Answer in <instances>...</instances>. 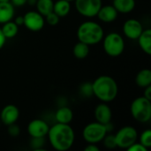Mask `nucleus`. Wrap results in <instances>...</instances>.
Masks as SVG:
<instances>
[{"instance_id":"nucleus-1","label":"nucleus","mask_w":151,"mask_h":151,"mask_svg":"<svg viewBox=\"0 0 151 151\" xmlns=\"http://www.w3.org/2000/svg\"><path fill=\"white\" fill-rule=\"evenodd\" d=\"M48 139L51 147L58 151L70 150L74 143L75 134L69 124L57 123L50 127Z\"/></svg>"},{"instance_id":"nucleus-2","label":"nucleus","mask_w":151,"mask_h":151,"mask_svg":"<svg viewBox=\"0 0 151 151\" xmlns=\"http://www.w3.org/2000/svg\"><path fill=\"white\" fill-rule=\"evenodd\" d=\"M93 95L104 103L113 101L119 92V87L116 81L108 75L99 76L92 83Z\"/></svg>"},{"instance_id":"nucleus-3","label":"nucleus","mask_w":151,"mask_h":151,"mask_svg":"<svg viewBox=\"0 0 151 151\" xmlns=\"http://www.w3.org/2000/svg\"><path fill=\"white\" fill-rule=\"evenodd\" d=\"M104 28L95 21H85L77 29V38L79 42L89 45L99 43L104 38Z\"/></svg>"},{"instance_id":"nucleus-4","label":"nucleus","mask_w":151,"mask_h":151,"mask_svg":"<svg viewBox=\"0 0 151 151\" xmlns=\"http://www.w3.org/2000/svg\"><path fill=\"white\" fill-rule=\"evenodd\" d=\"M133 118L140 123H147L151 119V101L140 96L135 98L130 107Z\"/></svg>"},{"instance_id":"nucleus-5","label":"nucleus","mask_w":151,"mask_h":151,"mask_svg":"<svg viewBox=\"0 0 151 151\" xmlns=\"http://www.w3.org/2000/svg\"><path fill=\"white\" fill-rule=\"evenodd\" d=\"M104 50L110 57H119L125 50V41L118 33H110L103 38Z\"/></svg>"},{"instance_id":"nucleus-6","label":"nucleus","mask_w":151,"mask_h":151,"mask_svg":"<svg viewBox=\"0 0 151 151\" xmlns=\"http://www.w3.org/2000/svg\"><path fill=\"white\" fill-rule=\"evenodd\" d=\"M107 134L108 133L105 125L97 121L88 124L82 131V136L85 142L93 144H96L102 142Z\"/></svg>"},{"instance_id":"nucleus-7","label":"nucleus","mask_w":151,"mask_h":151,"mask_svg":"<svg viewBox=\"0 0 151 151\" xmlns=\"http://www.w3.org/2000/svg\"><path fill=\"white\" fill-rule=\"evenodd\" d=\"M137 130L131 126H127L120 128L115 134V141L117 147L119 149L127 150L132 144L137 142Z\"/></svg>"},{"instance_id":"nucleus-8","label":"nucleus","mask_w":151,"mask_h":151,"mask_svg":"<svg viewBox=\"0 0 151 151\" xmlns=\"http://www.w3.org/2000/svg\"><path fill=\"white\" fill-rule=\"evenodd\" d=\"M77 12L87 18L96 16L102 7V0H74Z\"/></svg>"},{"instance_id":"nucleus-9","label":"nucleus","mask_w":151,"mask_h":151,"mask_svg":"<svg viewBox=\"0 0 151 151\" xmlns=\"http://www.w3.org/2000/svg\"><path fill=\"white\" fill-rule=\"evenodd\" d=\"M24 26L32 32H38L42 30L45 24L44 17L37 11L27 12L24 16Z\"/></svg>"},{"instance_id":"nucleus-10","label":"nucleus","mask_w":151,"mask_h":151,"mask_svg":"<svg viewBox=\"0 0 151 151\" xmlns=\"http://www.w3.org/2000/svg\"><path fill=\"white\" fill-rule=\"evenodd\" d=\"M50 127L46 121L36 119L27 125V133L32 138H44L49 132Z\"/></svg>"},{"instance_id":"nucleus-11","label":"nucleus","mask_w":151,"mask_h":151,"mask_svg":"<svg viewBox=\"0 0 151 151\" xmlns=\"http://www.w3.org/2000/svg\"><path fill=\"white\" fill-rule=\"evenodd\" d=\"M142 31L143 27L142 23L135 19H129L123 25V32L125 35L131 40H137Z\"/></svg>"},{"instance_id":"nucleus-12","label":"nucleus","mask_w":151,"mask_h":151,"mask_svg":"<svg viewBox=\"0 0 151 151\" xmlns=\"http://www.w3.org/2000/svg\"><path fill=\"white\" fill-rule=\"evenodd\" d=\"M19 118V108L13 104H8L3 108L0 113L1 121L5 126H10L17 122Z\"/></svg>"},{"instance_id":"nucleus-13","label":"nucleus","mask_w":151,"mask_h":151,"mask_svg":"<svg viewBox=\"0 0 151 151\" xmlns=\"http://www.w3.org/2000/svg\"><path fill=\"white\" fill-rule=\"evenodd\" d=\"M95 118L97 122L101 124H107L111 121L112 111L106 103L99 104L95 109Z\"/></svg>"},{"instance_id":"nucleus-14","label":"nucleus","mask_w":151,"mask_h":151,"mask_svg":"<svg viewBox=\"0 0 151 151\" xmlns=\"http://www.w3.org/2000/svg\"><path fill=\"white\" fill-rule=\"evenodd\" d=\"M118 13L119 12L113 5H102L96 16L101 21L104 23H110L114 21L118 18Z\"/></svg>"},{"instance_id":"nucleus-15","label":"nucleus","mask_w":151,"mask_h":151,"mask_svg":"<svg viewBox=\"0 0 151 151\" xmlns=\"http://www.w3.org/2000/svg\"><path fill=\"white\" fill-rule=\"evenodd\" d=\"M14 6L9 2H0V24L10 21L14 17Z\"/></svg>"},{"instance_id":"nucleus-16","label":"nucleus","mask_w":151,"mask_h":151,"mask_svg":"<svg viewBox=\"0 0 151 151\" xmlns=\"http://www.w3.org/2000/svg\"><path fill=\"white\" fill-rule=\"evenodd\" d=\"M140 48L148 55L151 54V29H143L140 36L137 38Z\"/></svg>"},{"instance_id":"nucleus-17","label":"nucleus","mask_w":151,"mask_h":151,"mask_svg":"<svg viewBox=\"0 0 151 151\" xmlns=\"http://www.w3.org/2000/svg\"><path fill=\"white\" fill-rule=\"evenodd\" d=\"M57 122L62 124H70L73 119V112L69 107H61L59 108L55 114Z\"/></svg>"},{"instance_id":"nucleus-18","label":"nucleus","mask_w":151,"mask_h":151,"mask_svg":"<svg viewBox=\"0 0 151 151\" xmlns=\"http://www.w3.org/2000/svg\"><path fill=\"white\" fill-rule=\"evenodd\" d=\"M112 5L115 7L118 12L129 13L135 7L134 0H113Z\"/></svg>"},{"instance_id":"nucleus-19","label":"nucleus","mask_w":151,"mask_h":151,"mask_svg":"<svg viewBox=\"0 0 151 151\" xmlns=\"http://www.w3.org/2000/svg\"><path fill=\"white\" fill-rule=\"evenodd\" d=\"M71 11V4L67 0H58L54 2L53 12L60 18L65 17Z\"/></svg>"},{"instance_id":"nucleus-20","label":"nucleus","mask_w":151,"mask_h":151,"mask_svg":"<svg viewBox=\"0 0 151 151\" xmlns=\"http://www.w3.org/2000/svg\"><path fill=\"white\" fill-rule=\"evenodd\" d=\"M135 83L140 88H146L151 85V71L150 69H142L141 70L136 77H135Z\"/></svg>"},{"instance_id":"nucleus-21","label":"nucleus","mask_w":151,"mask_h":151,"mask_svg":"<svg viewBox=\"0 0 151 151\" xmlns=\"http://www.w3.org/2000/svg\"><path fill=\"white\" fill-rule=\"evenodd\" d=\"M1 30L6 39H11L17 35L19 32V26L14 21L10 20L4 23L3 27H1Z\"/></svg>"},{"instance_id":"nucleus-22","label":"nucleus","mask_w":151,"mask_h":151,"mask_svg":"<svg viewBox=\"0 0 151 151\" xmlns=\"http://www.w3.org/2000/svg\"><path fill=\"white\" fill-rule=\"evenodd\" d=\"M53 0H36L35 6L36 10L39 13H41L43 17L46 16L48 13L53 12Z\"/></svg>"},{"instance_id":"nucleus-23","label":"nucleus","mask_w":151,"mask_h":151,"mask_svg":"<svg viewBox=\"0 0 151 151\" xmlns=\"http://www.w3.org/2000/svg\"><path fill=\"white\" fill-rule=\"evenodd\" d=\"M73 53L76 58L84 59L89 54V46L84 42H78L73 49Z\"/></svg>"},{"instance_id":"nucleus-24","label":"nucleus","mask_w":151,"mask_h":151,"mask_svg":"<svg viewBox=\"0 0 151 151\" xmlns=\"http://www.w3.org/2000/svg\"><path fill=\"white\" fill-rule=\"evenodd\" d=\"M140 143L143 145L146 149H150L151 147V131L150 129L145 130L142 133L140 136Z\"/></svg>"},{"instance_id":"nucleus-25","label":"nucleus","mask_w":151,"mask_h":151,"mask_svg":"<svg viewBox=\"0 0 151 151\" xmlns=\"http://www.w3.org/2000/svg\"><path fill=\"white\" fill-rule=\"evenodd\" d=\"M104 141V146L107 148V149H115L117 147V144H116V141H115V135L113 134H106L104 136V138L103 139Z\"/></svg>"},{"instance_id":"nucleus-26","label":"nucleus","mask_w":151,"mask_h":151,"mask_svg":"<svg viewBox=\"0 0 151 151\" xmlns=\"http://www.w3.org/2000/svg\"><path fill=\"white\" fill-rule=\"evenodd\" d=\"M45 17V20L46 22L50 25V26H56L58 24L59 20H60V17L58 15H57L54 12H51L50 13H48Z\"/></svg>"},{"instance_id":"nucleus-27","label":"nucleus","mask_w":151,"mask_h":151,"mask_svg":"<svg viewBox=\"0 0 151 151\" xmlns=\"http://www.w3.org/2000/svg\"><path fill=\"white\" fill-rule=\"evenodd\" d=\"M81 93L84 96H91L93 95L92 83H84L81 86Z\"/></svg>"},{"instance_id":"nucleus-28","label":"nucleus","mask_w":151,"mask_h":151,"mask_svg":"<svg viewBox=\"0 0 151 151\" xmlns=\"http://www.w3.org/2000/svg\"><path fill=\"white\" fill-rule=\"evenodd\" d=\"M30 146L35 150H41L43 146V138H32Z\"/></svg>"},{"instance_id":"nucleus-29","label":"nucleus","mask_w":151,"mask_h":151,"mask_svg":"<svg viewBox=\"0 0 151 151\" xmlns=\"http://www.w3.org/2000/svg\"><path fill=\"white\" fill-rule=\"evenodd\" d=\"M20 133V130H19V127L14 124H12L10 126H8V134L12 136V137H16Z\"/></svg>"},{"instance_id":"nucleus-30","label":"nucleus","mask_w":151,"mask_h":151,"mask_svg":"<svg viewBox=\"0 0 151 151\" xmlns=\"http://www.w3.org/2000/svg\"><path fill=\"white\" fill-rule=\"evenodd\" d=\"M128 151H148V149H146L143 145H142L140 142H134V144H132L128 149Z\"/></svg>"},{"instance_id":"nucleus-31","label":"nucleus","mask_w":151,"mask_h":151,"mask_svg":"<svg viewBox=\"0 0 151 151\" xmlns=\"http://www.w3.org/2000/svg\"><path fill=\"white\" fill-rule=\"evenodd\" d=\"M10 2L13 6H17V7H20L27 4V0H10Z\"/></svg>"},{"instance_id":"nucleus-32","label":"nucleus","mask_w":151,"mask_h":151,"mask_svg":"<svg viewBox=\"0 0 151 151\" xmlns=\"http://www.w3.org/2000/svg\"><path fill=\"white\" fill-rule=\"evenodd\" d=\"M143 96L149 100L151 101V85L144 88V94H143Z\"/></svg>"},{"instance_id":"nucleus-33","label":"nucleus","mask_w":151,"mask_h":151,"mask_svg":"<svg viewBox=\"0 0 151 151\" xmlns=\"http://www.w3.org/2000/svg\"><path fill=\"white\" fill-rule=\"evenodd\" d=\"M85 151H99V148L93 143H89L86 148H85Z\"/></svg>"},{"instance_id":"nucleus-34","label":"nucleus","mask_w":151,"mask_h":151,"mask_svg":"<svg viewBox=\"0 0 151 151\" xmlns=\"http://www.w3.org/2000/svg\"><path fill=\"white\" fill-rule=\"evenodd\" d=\"M5 42H6V38L4 37V34H3V32L1 30V27H0V50L4 47Z\"/></svg>"},{"instance_id":"nucleus-35","label":"nucleus","mask_w":151,"mask_h":151,"mask_svg":"<svg viewBox=\"0 0 151 151\" xmlns=\"http://www.w3.org/2000/svg\"><path fill=\"white\" fill-rule=\"evenodd\" d=\"M14 22L19 27V26H22L24 24V17L23 16H18L15 18V20Z\"/></svg>"},{"instance_id":"nucleus-36","label":"nucleus","mask_w":151,"mask_h":151,"mask_svg":"<svg viewBox=\"0 0 151 151\" xmlns=\"http://www.w3.org/2000/svg\"><path fill=\"white\" fill-rule=\"evenodd\" d=\"M10 0H0V2H9Z\"/></svg>"},{"instance_id":"nucleus-37","label":"nucleus","mask_w":151,"mask_h":151,"mask_svg":"<svg viewBox=\"0 0 151 151\" xmlns=\"http://www.w3.org/2000/svg\"><path fill=\"white\" fill-rule=\"evenodd\" d=\"M67 1H69V2H72V1H74V0H67Z\"/></svg>"}]
</instances>
